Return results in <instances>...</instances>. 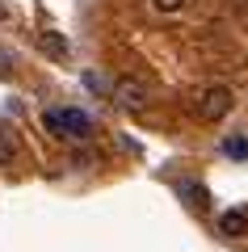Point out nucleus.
Masks as SVG:
<instances>
[{"instance_id":"nucleus-13","label":"nucleus","mask_w":248,"mask_h":252,"mask_svg":"<svg viewBox=\"0 0 248 252\" xmlns=\"http://www.w3.org/2000/svg\"><path fill=\"white\" fill-rule=\"evenodd\" d=\"M4 13H9V9H4V0H0V21H4Z\"/></svg>"},{"instance_id":"nucleus-8","label":"nucleus","mask_w":248,"mask_h":252,"mask_svg":"<svg viewBox=\"0 0 248 252\" xmlns=\"http://www.w3.org/2000/svg\"><path fill=\"white\" fill-rule=\"evenodd\" d=\"M97 160H101V156L93 152V147H76L68 164H71V168H93V164H97Z\"/></svg>"},{"instance_id":"nucleus-12","label":"nucleus","mask_w":248,"mask_h":252,"mask_svg":"<svg viewBox=\"0 0 248 252\" xmlns=\"http://www.w3.org/2000/svg\"><path fill=\"white\" fill-rule=\"evenodd\" d=\"M9 76H13V55L0 46V80H9Z\"/></svg>"},{"instance_id":"nucleus-4","label":"nucleus","mask_w":248,"mask_h":252,"mask_svg":"<svg viewBox=\"0 0 248 252\" xmlns=\"http://www.w3.org/2000/svg\"><path fill=\"white\" fill-rule=\"evenodd\" d=\"M219 231L227 235V240H240V235H248V210H244V206L223 210V215H219Z\"/></svg>"},{"instance_id":"nucleus-6","label":"nucleus","mask_w":248,"mask_h":252,"mask_svg":"<svg viewBox=\"0 0 248 252\" xmlns=\"http://www.w3.org/2000/svg\"><path fill=\"white\" fill-rule=\"evenodd\" d=\"M17 152H21V147H17V135L0 122V168H13V164H17Z\"/></svg>"},{"instance_id":"nucleus-3","label":"nucleus","mask_w":248,"mask_h":252,"mask_svg":"<svg viewBox=\"0 0 248 252\" xmlns=\"http://www.w3.org/2000/svg\"><path fill=\"white\" fill-rule=\"evenodd\" d=\"M89 135H93V118L84 114V109H63V139L84 143Z\"/></svg>"},{"instance_id":"nucleus-9","label":"nucleus","mask_w":248,"mask_h":252,"mask_svg":"<svg viewBox=\"0 0 248 252\" xmlns=\"http://www.w3.org/2000/svg\"><path fill=\"white\" fill-rule=\"evenodd\" d=\"M42 126H46V135L63 139V109H46V114H42Z\"/></svg>"},{"instance_id":"nucleus-5","label":"nucleus","mask_w":248,"mask_h":252,"mask_svg":"<svg viewBox=\"0 0 248 252\" xmlns=\"http://www.w3.org/2000/svg\"><path fill=\"white\" fill-rule=\"evenodd\" d=\"M38 46H42V51L46 55H51V59H68V51H71V46H68V38H63L59 34V30H42V34H38Z\"/></svg>"},{"instance_id":"nucleus-2","label":"nucleus","mask_w":248,"mask_h":252,"mask_svg":"<svg viewBox=\"0 0 248 252\" xmlns=\"http://www.w3.org/2000/svg\"><path fill=\"white\" fill-rule=\"evenodd\" d=\"M114 101L122 109H143L147 105V84L135 80V76H122V80H114Z\"/></svg>"},{"instance_id":"nucleus-1","label":"nucleus","mask_w":248,"mask_h":252,"mask_svg":"<svg viewBox=\"0 0 248 252\" xmlns=\"http://www.w3.org/2000/svg\"><path fill=\"white\" fill-rule=\"evenodd\" d=\"M231 109H236V93H231L227 84H202V89L194 93V114L202 118V122H223Z\"/></svg>"},{"instance_id":"nucleus-7","label":"nucleus","mask_w":248,"mask_h":252,"mask_svg":"<svg viewBox=\"0 0 248 252\" xmlns=\"http://www.w3.org/2000/svg\"><path fill=\"white\" fill-rule=\"evenodd\" d=\"M223 152L236 156V160H248V139L244 135H227V139H223Z\"/></svg>"},{"instance_id":"nucleus-11","label":"nucleus","mask_w":248,"mask_h":252,"mask_svg":"<svg viewBox=\"0 0 248 252\" xmlns=\"http://www.w3.org/2000/svg\"><path fill=\"white\" fill-rule=\"evenodd\" d=\"M181 189L189 193V206H198V210L206 206V189H202V185H194V181H189V185H181Z\"/></svg>"},{"instance_id":"nucleus-10","label":"nucleus","mask_w":248,"mask_h":252,"mask_svg":"<svg viewBox=\"0 0 248 252\" xmlns=\"http://www.w3.org/2000/svg\"><path fill=\"white\" fill-rule=\"evenodd\" d=\"M151 9H156V13H164V17H173V13H181V9H185V0H151Z\"/></svg>"}]
</instances>
